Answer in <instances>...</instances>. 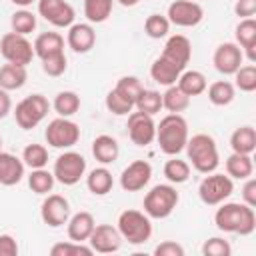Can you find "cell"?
Segmentation results:
<instances>
[{"instance_id": "cell-1", "label": "cell", "mask_w": 256, "mask_h": 256, "mask_svg": "<svg viewBox=\"0 0 256 256\" xmlns=\"http://www.w3.org/2000/svg\"><path fill=\"white\" fill-rule=\"evenodd\" d=\"M214 224L222 232L248 236L256 228V214L254 208L244 202H222L214 214Z\"/></svg>"}, {"instance_id": "cell-2", "label": "cell", "mask_w": 256, "mask_h": 256, "mask_svg": "<svg viewBox=\"0 0 256 256\" xmlns=\"http://www.w3.org/2000/svg\"><path fill=\"white\" fill-rule=\"evenodd\" d=\"M158 146L168 156H178L186 142H188V122L182 114H166L160 124H156V138Z\"/></svg>"}, {"instance_id": "cell-3", "label": "cell", "mask_w": 256, "mask_h": 256, "mask_svg": "<svg viewBox=\"0 0 256 256\" xmlns=\"http://www.w3.org/2000/svg\"><path fill=\"white\" fill-rule=\"evenodd\" d=\"M184 150L188 154V160H190L192 168L200 174H210L220 164L218 146H216V140L210 134H204V132L194 134L192 138H188Z\"/></svg>"}, {"instance_id": "cell-4", "label": "cell", "mask_w": 256, "mask_h": 256, "mask_svg": "<svg viewBox=\"0 0 256 256\" xmlns=\"http://www.w3.org/2000/svg\"><path fill=\"white\" fill-rule=\"evenodd\" d=\"M118 232L122 236V240H126L128 244L132 246H140L144 242L150 240L152 236V222H150V216L140 212V210H124L120 212L118 216Z\"/></svg>"}, {"instance_id": "cell-5", "label": "cell", "mask_w": 256, "mask_h": 256, "mask_svg": "<svg viewBox=\"0 0 256 256\" xmlns=\"http://www.w3.org/2000/svg\"><path fill=\"white\" fill-rule=\"evenodd\" d=\"M178 200H180V194L172 184H156L144 196L142 208H144V214H148L150 218L162 220L174 212V208L178 206Z\"/></svg>"}, {"instance_id": "cell-6", "label": "cell", "mask_w": 256, "mask_h": 256, "mask_svg": "<svg viewBox=\"0 0 256 256\" xmlns=\"http://www.w3.org/2000/svg\"><path fill=\"white\" fill-rule=\"evenodd\" d=\"M48 110H50V102L44 94H30L16 104L14 118L22 130H32L48 116Z\"/></svg>"}, {"instance_id": "cell-7", "label": "cell", "mask_w": 256, "mask_h": 256, "mask_svg": "<svg viewBox=\"0 0 256 256\" xmlns=\"http://www.w3.org/2000/svg\"><path fill=\"white\" fill-rule=\"evenodd\" d=\"M44 138H46L48 146L58 148V150H68L80 140V126L76 122H72L70 118L58 116L48 122L46 130H44Z\"/></svg>"}, {"instance_id": "cell-8", "label": "cell", "mask_w": 256, "mask_h": 256, "mask_svg": "<svg viewBox=\"0 0 256 256\" xmlns=\"http://www.w3.org/2000/svg\"><path fill=\"white\" fill-rule=\"evenodd\" d=\"M234 192V182L228 174L210 172L198 186V196L206 206H218Z\"/></svg>"}, {"instance_id": "cell-9", "label": "cell", "mask_w": 256, "mask_h": 256, "mask_svg": "<svg viewBox=\"0 0 256 256\" xmlns=\"http://www.w3.org/2000/svg\"><path fill=\"white\" fill-rule=\"evenodd\" d=\"M86 172V160L80 152L66 150L54 160V178L64 186H74L80 182V178Z\"/></svg>"}, {"instance_id": "cell-10", "label": "cell", "mask_w": 256, "mask_h": 256, "mask_svg": "<svg viewBox=\"0 0 256 256\" xmlns=\"http://www.w3.org/2000/svg\"><path fill=\"white\" fill-rule=\"evenodd\" d=\"M0 54H2V58L6 62L28 66L32 62V58H34V46L24 34L6 32L0 38Z\"/></svg>"}, {"instance_id": "cell-11", "label": "cell", "mask_w": 256, "mask_h": 256, "mask_svg": "<svg viewBox=\"0 0 256 256\" xmlns=\"http://www.w3.org/2000/svg\"><path fill=\"white\" fill-rule=\"evenodd\" d=\"M168 22L180 28H192L198 26L204 18V10L198 2L194 0H174L168 6V14H166Z\"/></svg>"}, {"instance_id": "cell-12", "label": "cell", "mask_w": 256, "mask_h": 256, "mask_svg": "<svg viewBox=\"0 0 256 256\" xmlns=\"http://www.w3.org/2000/svg\"><path fill=\"white\" fill-rule=\"evenodd\" d=\"M38 14L56 28H68L76 18L72 4L66 0H38Z\"/></svg>"}, {"instance_id": "cell-13", "label": "cell", "mask_w": 256, "mask_h": 256, "mask_svg": "<svg viewBox=\"0 0 256 256\" xmlns=\"http://www.w3.org/2000/svg\"><path fill=\"white\" fill-rule=\"evenodd\" d=\"M128 136L136 146H148L156 138V122L154 116H148L144 112H130L128 114Z\"/></svg>"}, {"instance_id": "cell-14", "label": "cell", "mask_w": 256, "mask_h": 256, "mask_svg": "<svg viewBox=\"0 0 256 256\" xmlns=\"http://www.w3.org/2000/svg\"><path fill=\"white\" fill-rule=\"evenodd\" d=\"M40 218L50 228H60L70 218V204L60 194H48L40 206Z\"/></svg>"}, {"instance_id": "cell-15", "label": "cell", "mask_w": 256, "mask_h": 256, "mask_svg": "<svg viewBox=\"0 0 256 256\" xmlns=\"http://www.w3.org/2000/svg\"><path fill=\"white\" fill-rule=\"evenodd\" d=\"M160 56L164 60H168L172 66H176L180 72H184L190 58H192V44L184 34H172L166 40L164 50H162Z\"/></svg>"}, {"instance_id": "cell-16", "label": "cell", "mask_w": 256, "mask_h": 256, "mask_svg": "<svg viewBox=\"0 0 256 256\" xmlns=\"http://www.w3.org/2000/svg\"><path fill=\"white\" fill-rule=\"evenodd\" d=\"M242 60H244V52L236 42H222L212 56L214 68L224 76L234 74L242 66Z\"/></svg>"}, {"instance_id": "cell-17", "label": "cell", "mask_w": 256, "mask_h": 256, "mask_svg": "<svg viewBox=\"0 0 256 256\" xmlns=\"http://www.w3.org/2000/svg\"><path fill=\"white\" fill-rule=\"evenodd\" d=\"M90 248L92 252H98V254H112L116 250H120L122 246V236L118 232V228L110 226V224H96L90 238Z\"/></svg>"}, {"instance_id": "cell-18", "label": "cell", "mask_w": 256, "mask_h": 256, "mask_svg": "<svg viewBox=\"0 0 256 256\" xmlns=\"http://www.w3.org/2000/svg\"><path fill=\"white\" fill-rule=\"evenodd\" d=\"M152 178V166L146 160L130 162L120 174V186L126 192H140Z\"/></svg>"}, {"instance_id": "cell-19", "label": "cell", "mask_w": 256, "mask_h": 256, "mask_svg": "<svg viewBox=\"0 0 256 256\" xmlns=\"http://www.w3.org/2000/svg\"><path fill=\"white\" fill-rule=\"evenodd\" d=\"M66 44L68 48H72V52L76 54H86L94 48L96 44V32L92 28V24L88 22H80V24H72L68 26V36H66Z\"/></svg>"}, {"instance_id": "cell-20", "label": "cell", "mask_w": 256, "mask_h": 256, "mask_svg": "<svg viewBox=\"0 0 256 256\" xmlns=\"http://www.w3.org/2000/svg\"><path fill=\"white\" fill-rule=\"evenodd\" d=\"M234 36H236V44L242 48V52L254 64L256 62V20L254 18H242L236 24Z\"/></svg>"}, {"instance_id": "cell-21", "label": "cell", "mask_w": 256, "mask_h": 256, "mask_svg": "<svg viewBox=\"0 0 256 256\" xmlns=\"http://www.w3.org/2000/svg\"><path fill=\"white\" fill-rule=\"evenodd\" d=\"M24 178V162L22 158L0 150V184L14 186Z\"/></svg>"}, {"instance_id": "cell-22", "label": "cell", "mask_w": 256, "mask_h": 256, "mask_svg": "<svg viewBox=\"0 0 256 256\" xmlns=\"http://www.w3.org/2000/svg\"><path fill=\"white\" fill-rule=\"evenodd\" d=\"M68 238L72 242H88L94 226H96V220L90 212H76L74 216L68 218Z\"/></svg>"}, {"instance_id": "cell-23", "label": "cell", "mask_w": 256, "mask_h": 256, "mask_svg": "<svg viewBox=\"0 0 256 256\" xmlns=\"http://www.w3.org/2000/svg\"><path fill=\"white\" fill-rule=\"evenodd\" d=\"M118 154H120V146H118L116 138H112L110 134H100V136L94 138V142H92V156L102 166L116 162Z\"/></svg>"}, {"instance_id": "cell-24", "label": "cell", "mask_w": 256, "mask_h": 256, "mask_svg": "<svg viewBox=\"0 0 256 256\" xmlns=\"http://www.w3.org/2000/svg\"><path fill=\"white\" fill-rule=\"evenodd\" d=\"M34 56H38L40 60L58 52H64V38L58 32H42L36 36L34 40Z\"/></svg>"}, {"instance_id": "cell-25", "label": "cell", "mask_w": 256, "mask_h": 256, "mask_svg": "<svg viewBox=\"0 0 256 256\" xmlns=\"http://www.w3.org/2000/svg\"><path fill=\"white\" fill-rule=\"evenodd\" d=\"M28 80V72H26V66H20V64H12V62H6L4 66H0V88L4 90H18L26 84Z\"/></svg>"}, {"instance_id": "cell-26", "label": "cell", "mask_w": 256, "mask_h": 256, "mask_svg": "<svg viewBox=\"0 0 256 256\" xmlns=\"http://www.w3.org/2000/svg\"><path fill=\"white\" fill-rule=\"evenodd\" d=\"M254 172V162L250 158V154H238V152H232L228 158H226V174L230 178H236V180H246L250 178Z\"/></svg>"}, {"instance_id": "cell-27", "label": "cell", "mask_w": 256, "mask_h": 256, "mask_svg": "<svg viewBox=\"0 0 256 256\" xmlns=\"http://www.w3.org/2000/svg\"><path fill=\"white\" fill-rule=\"evenodd\" d=\"M230 148L238 154H250L256 150V130L252 126H240L230 136Z\"/></svg>"}, {"instance_id": "cell-28", "label": "cell", "mask_w": 256, "mask_h": 256, "mask_svg": "<svg viewBox=\"0 0 256 256\" xmlns=\"http://www.w3.org/2000/svg\"><path fill=\"white\" fill-rule=\"evenodd\" d=\"M86 186L92 194L96 196H104L112 190L114 186V178H112V172L106 168V166H98L94 170H90V174L86 176Z\"/></svg>"}, {"instance_id": "cell-29", "label": "cell", "mask_w": 256, "mask_h": 256, "mask_svg": "<svg viewBox=\"0 0 256 256\" xmlns=\"http://www.w3.org/2000/svg\"><path fill=\"white\" fill-rule=\"evenodd\" d=\"M176 86H178L184 94H188V96L192 98V96L202 94V92L206 90L208 82H206V76H204L200 70H184V72L178 76Z\"/></svg>"}, {"instance_id": "cell-30", "label": "cell", "mask_w": 256, "mask_h": 256, "mask_svg": "<svg viewBox=\"0 0 256 256\" xmlns=\"http://www.w3.org/2000/svg\"><path fill=\"white\" fill-rule=\"evenodd\" d=\"M180 74H182V72H180L176 66H172L168 60H164L162 56H158V58L152 62V66H150V76H152V80L158 82L160 86H172V84H176V80H178Z\"/></svg>"}, {"instance_id": "cell-31", "label": "cell", "mask_w": 256, "mask_h": 256, "mask_svg": "<svg viewBox=\"0 0 256 256\" xmlns=\"http://www.w3.org/2000/svg\"><path fill=\"white\" fill-rule=\"evenodd\" d=\"M190 106V96L184 94L176 84L166 86V92L162 94V108H166L172 114H180Z\"/></svg>"}, {"instance_id": "cell-32", "label": "cell", "mask_w": 256, "mask_h": 256, "mask_svg": "<svg viewBox=\"0 0 256 256\" xmlns=\"http://www.w3.org/2000/svg\"><path fill=\"white\" fill-rule=\"evenodd\" d=\"M236 96V88L228 80H216L208 86V100L214 106H228Z\"/></svg>"}, {"instance_id": "cell-33", "label": "cell", "mask_w": 256, "mask_h": 256, "mask_svg": "<svg viewBox=\"0 0 256 256\" xmlns=\"http://www.w3.org/2000/svg\"><path fill=\"white\" fill-rule=\"evenodd\" d=\"M52 106H54L58 116L70 118V116H74L80 110V96L76 92H72V90H62V92L56 94Z\"/></svg>"}, {"instance_id": "cell-34", "label": "cell", "mask_w": 256, "mask_h": 256, "mask_svg": "<svg viewBox=\"0 0 256 256\" xmlns=\"http://www.w3.org/2000/svg\"><path fill=\"white\" fill-rule=\"evenodd\" d=\"M114 0H84V16L90 24H102L112 14Z\"/></svg>"}, {"instance_id": "cell-35", "label": "cell", "mask_w": 256, "mask_h": 256, "mask_svg": "<svg viewBox=\"0 0 256 256\" xmlns=\"http://www.w3.org/2000/svg\"><path fill=\"white\" fill-rule=\"evenodd\" d=\"M134 108L138 112H144L148 116H154L162 110V94L156 92V90H146L142 88V92L138 94L136 102H134Z\"/></svg>"}, {"instance_id": "cell-36", "label": "cell", "mask_w": 256, "mask_h": 256, "mask_svg": "<svg viewBox=\"0 0 256 256\" xmlns=\"http://www.w3.org/2000/svg\"><path fill=\"white\" fill-rule=\"evenodd\" d=\"M54 182H56L54 174L48 172L46 168H34L30 172V176H28V186H30V190L34 194H48V192H52Z\"/></svg>"}, {"instance_id": "cell-37", "label": "cell", "mask_w": 256, "mask_h": 256, "mask_svg": "<svg viewBox=\"0 0 256 256\" xmlns=\"http://www.w3.org/2000/svg\"><path fill=\"white\" fill-rule=\"evenodd\" d=\"M164 178L170 184H184L190 178V164L180 158H170L164 164Z\"/></svg>"}, {"instance_id": "cell-38", "label": "cell", "mask_w": 256, "mask_h": 256, "mask_svg": "<svg viewBox=\"0 0 256 256\" xmlns=\"http://www.w3.org/2000/svg\"><path fill=\"white\" fill-rule=\"evenodd\" d=\"M22 162L30 170L34 168H44L48 164V150L42 144H28L22 152Z\"/></svg>"}, {"instance_id": "cell-39", "label": "cell", "mask_w": 256, "mask_h": 256, "mask_svg": "<svg viewBox=\"0 0 256 256\" xmlns=\"http://www.w3.org/2000/svg\"><path fill=\"white\" fill-rule=\"evenodd\" d=\"M10 26H12V32L28 36V34L34 32V28H36V16H34L30 10H26V8L16 10V12L12 14V18H10Z\"/></svg>"}, {"instance_id": "cell-40", "label": "cell", "mask_w": 256, "mask_h": 256, "mask_svg": "<svg viewBox=\"0 0 256 256\" xmlns=\"http://www.w3.org/2000/svg\"><path fill=\"white\" fill-rule=\"evenodd\" d=\"M234 86L242 92H254L256 90V66L254 64H244L240 66L234 74Z\"/></svg>"}, {"instance_id": "cell-41", "label": "cell", "mask_w": 256, "mask_h": 256, "mask_svg": "<svg viewBox=\"0 0 256 256\" xmlns=\"http://www.w3.org/2000/svg\"><path fill=\"white\" fill-rule=\"evenodd\" d=\"M144 32H146L150 38L160 40V38L168 36V32H170V22H168V18L162 16V14H150V16L146 18V22H144Z\"/></svg>"}, {"instance_id": "cell-42", "label": "cell", "mask_w": 256, "mask_h": 256, "mask_svg": "<svg viewBox=\"0 0 256 256\" xmlns=\"http://www.w3.org/2000/svg\"><path fill=\"white\" fill-rule=\"evenodd\" d=\"M142 82L136 78V76H122L118 82H116V86H114V90L118 92V94H122L126 100H130L132 104L136 102V98H138V94L142 92Z\"/></svg>"}, {"instance_id": "cell-43", "label": "cell", "mask_w": 256, "mask_h": 256, "mask_svg": "<svg viewBox=\"0 0 256 256\" xmlns=\"http://www.w3.org/2000/svg\"><path fill=\"white\" fill-rule=\"evenodd\" d=\"M52 256H90L92 248L84 246V242H58L50 248Z\"/></svg>"}, {"instance_id": "cell-44", "label": "cell", "mask_w": 256, "mask_h": 256, "mask_svg": "<svg viewBox=\"0 0 256 256\" xmlns=\"http://www.w3.org/2000/svg\"><path fill=\"white\" fill-rule=\"evenodd\" d=\"M106 108H108L112 114H116V116H126V114L132 112L134 104H132L130 100H126L122 94H118V92L112 88V90L106 94Z\"/></svg>"}, {"instance_id": "cell-45", "label": "cell", "mask_w": 256, "mask_h": 256, "mask_svg": "<svg viewBox=\"0 0 256 256\" xmlns=\"http://www.w3.org/2000/svg\"><path fill=\"white\" fill-rule=\"evenodd\" d=\"M42 70H44V74H48L52 78L62 76L66 72V56H64V52H58V54L42 58Z\"/></svg>"}, {"instance_id": "cell-46", "label": "cell", "mask_w": 256, "mask_h": 256, "mask_svg": "<svg viewBox=\"0 0 256 256\" xmlns=\"http://www.w3.org/2000/svg\"><path fill=\"white\" fill-rule=\"evenodd\" d=\"M202 254L204 256H230L232 254V246L228 240L224 238H208L204 244H202Z\"/></svg>"}, {"instance_id": "cell-47", "label": "cell", "mask_w": 256, "mask_h": 256, "mask_svg": "<svg viewBox=\"0 0 256 256\" xmlns=\"http://www.w3.org/2000/svg\"><path fill=\"white\" fill-rule=\"evenodd\" d=\"M156 256H184V248L182 244L174 242V240H164L154 248Z\"/></svg>"}, {"instance_id": "cell-48", "label": "cell", "mask_w": 256, "mask_h": 256, "mask_svg": "<svg viewBox=\"0 0 256 256\" xmlns=\"http://www.w3.org/2000/svg\"><path fill=\"white\" fill-rule=\"evenodd\" d=\"M18 242L12 234H0V256H16Z\"/></svg>"}, {"instance_id": "cell-49", "label": "cell", "mask_w": 256, "mask_h": 256, "mask_svg": "<svg viewBox=\"0 0 256 256\" xmlns=\"http://www.w3.org/2000/svg\"><path fill=\"white\" fill-rule=\"evenodd\" d=\"M234 12H236V16H240V20L252 18L256 14V0H238L234 4Z\"/></svg>"}, {"instance_id": "cell-50", "label": "cell", "mask_w": 256, "mask_h": 256, "mask_svg": "<svg viewBox=\"0 0 256 256\" xmlns=\"http://www.w3.org/2000/svg\"><path fill=\"white\" fill-rule=\"evenodd\" d=\"M242 200H244V204H248L250 208L256 206V180H254L252 176L246 178V184L242 186Z\"/></svg>"}, {"instance_id": "cell-51", "label": "cell", "mask_w": 256, "mask_h": 256, "mask_svg": "<svg viewBox=\"0 0 256 256\" xmlns=\"http://www.w3.org/2000/svg\"><path fill=\"white\" fill-rule=\"evenodd\" d=\"M10 110H12L10 94H8V90L0 88V120H2V118H6V116L10 114Z\"/></svg>"}, {"instance_id": "cell-52", "label": "cell", "mask_w": 256, "mask_h": 256, "mask_svg": "<svg viewBox=\"0 0 256 256\" xmlns=\"http://www.w3.org/2000/svg\"><path fill=\"white\" fill-rule=\"evenodd\" d=\"M12 4H16V6H20V8H26V6H30L32 2H36V0H10Z\"/></svg>"}, {"instance_id": "cell-53", "label": "cell", "mask_w": 256, "mask_h": 256, "mask_svg": "<svg viewBox=\"0 0 256 256\" xmlns=\"http://www.w3.org/2000/svg\"><path fill=\"white\" fill-rule=\"evenodd\" d=\"M140 0H118V4H122V6H126V8H132V6H136Z\"/></svg>"}, {"instance_id": "cell-54", "label": "cell", "mask_w": 256, "mask_h": 256, "mask_svg": "<svg viewBox=\"0 0 256 256\" xmlns=\"http://www.w3.org/2000/svg\"><path fill=\"white\" fill-rule=\"evenodd\" d=\"M0 148H2V136H0Z\"/></svg>"}]
</instances>
